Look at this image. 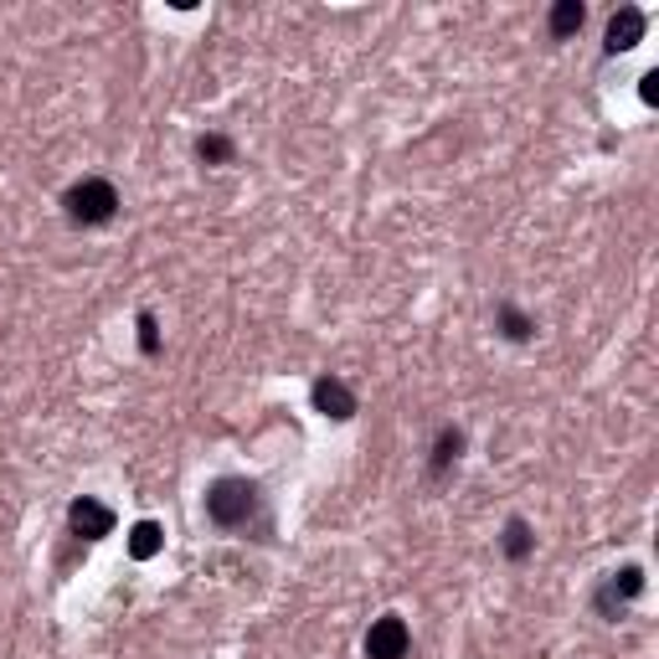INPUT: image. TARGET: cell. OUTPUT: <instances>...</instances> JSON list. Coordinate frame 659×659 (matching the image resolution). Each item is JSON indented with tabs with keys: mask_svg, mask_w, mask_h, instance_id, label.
Here are the masks:
<instances>
[{
	"mask_svg": "<svg viewBox=\"0 0 659 659\" xmlns=\"http://www.w3.org/2000/svg\"><path fill=\"white\" fill-rule=\"evenodd\" d=\"M252 515H258V485H252V480L227 474V480H216V485L207 489V521L212 525H222V531H243Z\"/></svg>",
	"mask_w": 659,
	"mask_h": 659,
	"instance_id": "cell-1",
	"label": "cell"
},
{
	"mask_svg": "<svg viewBox=\"0 0 659 659\" xmlns=\"http://www.w3.org/2000/svg\"><path fill=\"white\" fill-rule=\"evenodd\" d=\"M62 207H67V222H78V227H98V222H109V216L119 212V191L109 186V181L88 175V181H78L73 191L62 196Z\"/></svg>",
	"mask_w": 659,
	"mask_h": 659,
	"instance_id": "cell-2",
	"label": "cell"
},
{
	"mask_svg": "<svg viewBox=\"0 0 659 659\" xmlns=\"http://www.w3.org/2000/svg\"><path fill=\"white\" fill-rule=\"evenodd\" d=\"M408 649H412V634H408V623L397 619V613H387V619L371 623L366 659H408Z\"/></svg>",
	"mask_w": 659,
	"mask_h": 659,
	"instance_id": "cell-3",
	"label": "cell"
},
{
	"mask_svg": "<svg viewBox=\"0 0 659 659\" xmlns=\"http://www.w3.org/2000/svg\"><path fill=\"white\" fill-rule=\"evenodd\" d=\"M67 525L78 531V536H88V542H103V536H114V510L103 500H73L67 505Z\"/></svg>",
	"mask_w": 659,
	"mask_h": 659,
	"instance_id": "cell-4",
	"label": "cell"
},
{
	"mask_svg": "<svg viewBox=\"0 0 659 659\" xmlns=\"http://www.w3.org/2000/svg\"><path fill=\"white\" fill-rule=\"evenodd\" d=\"M310 397H314V412H325V418H335V423L356 418V391H350L340 376H320Z\"/></svg>",
	"mask_w": 659,
	"mask_h": 659,
	"instance_id": "cell-5",
	"label": "cell"
},
{
	"mask_svg": "<svg viewBox=\"0 0 659 659\" xmlns=\"http://www.w3.org/2000/svg\"><path fill=\"white\" fill-rule=\"evenodd\" d=\"M644 26H649V16H644L639 5H623V11H613V21H608V52H629V47H639L644 41Z\"/></svg>",
	"mask_w": 659,
	"mask_h": 659,
	"instance_id": "cell-6",
	"label": "cell"
},
{
	"mask_svg": "<svg viewBox=\"0 0 659 659\" xmlns=\"http://www.w3.org/2000/svg\"><path fill=\"white\" fill-rule=\"evenodd\" d=\"M639 593H644V572H639V567H623V572H613V577H608V587L598 593V613H608V619H613V613H619V602L639 598Z\"/></svg>",
	"mask_w": 659,
	"mask_h": 659,
	"instance_id": "cell-7",
	"label": "cell"
},
{
	"mask_svg": "<svg viewBox=\"0 0 659 659\" xmlns=\"http://www.w3.org/2000/svg\"><path fill=\"white\" fill-rule=\"evenodd\" d=\"M582 21H587V11H582V0H557L551 5V37L567 41L582 32Z\"/></svg>",
	"mask_w": 659,
	"mask_h": 659,
	"instance_id": "cell-8",
	"label": "cell"
},
{
	"mask_svg": "<svg viewBox=\"0 0 659 659\" xmlns=\"http://www.w3.org/2000/svg\"><path fill=\"white\" fill-rule=\"evenodd\" d=\"M160 542H165V531H160L156 521H139L135 531H129V557H135V562H150L160 551Z\"/></svg>",
	"mask_w": 659,
	"mask_h": 659,
	"instance_id": "cell-9",
	"label": "cell"
},
{
	"mask_svg": "<svg viewBox=\"0 0 659 659\" xmlns=\"http://www.w3.org/2000/svg\"><path fill=\"white\" fill-rule=\"evenodd\" d=\"M531 542H536V536H531V525H525L521 515L505 525V557H510V562H525V557H531Z\"/></svg>",
	"mask_w": 659,
	"mask_h": 659,
	"instance_id": "cell-10",
	"label": "cell"
},
{
	"mask_svg": "<svg viewBox=\"0 0 659 659\" xmlns=\"http://www.w3.org/2000/svg\"><path fill=\"white\" fill-rule=\"evenodd\" d=\"M459 453H464V433H459V427H444V433H438V444H433V469L444 474Z\"/></svg>",
	"mask_w": 659,
	"mask_h": 659,
	"instance_id": "cell-11",
	"label": "cell"
},
{
	"mask_svg": "<svg viewBox=\"0 0 659 659\" xmlns=\"http://www.w3.org/2000/svg\"><path fill=\"white\" fill-rule=\"evenodd\" d=\"M500 330L510 335V340H531V330H536V320H531V314H521L515 304H500Z\"/></svg>",
	"mask_w": 659,
	"mask_h": 659,
	"instance_id": "cell-12",
	"label": "cell"
},
{
	"mask_svg": "<svg viewBox=\"0 0 659 659\" xmlns=\"http://www.w3.org/2000/svg\"><path fill=\"white\" fill-rule=\"evenodd\" d=\"M196 156L207 160V165H222V160H233V145H227L222 135H201L196 139Z\"/></svg>",
	"mask_w": 659,
	"mask_h": 659,
	"instance_id": "cell-13",
	"label": "cell"
},
{
	"mask_svg": "<svg viewBox=\"0 0 659 659\" xmlns=\"http://www.w3.org/2000/svg\"><path fill=\"white\" fill-rule=\"evenodd\" d=\"M139 346H145V356H156L160 350V330H156V314L150 310L139 314Z\"/></svg>",
	"mask_w": 659,
	"mask_h": 659,
	"instance_id": "cell-14",
	"label": "cell"
},
{
	"mask_svg": "<svg viewBox=\"0 0 659 659\" xmlns=\"http://www.w3.org/2000/svg\"><path fill=\"white\" fill-rule=\"evenodd\" d=\"M639 94H644V103H659V73H644V78H639Z\"/></svg>",
	"mask_w": 659,
	"mask_h": 659,
	"instance_id": "cell-15",
	"label": "cell"
}]
</instances>
